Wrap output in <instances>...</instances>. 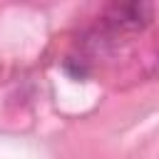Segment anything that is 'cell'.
I'll return each mask as SVG.
<instances>
[{"label": "cell", "mask_w": 159, "mask_h": 159, "mask_svg": "<svg viewBox=\"0 0 159 159\" xmlns=\"http://www.w3.org/2000/svg\"><path fill=\"white\" fill-rule=\"evenodd\" d=\"M149 12H152V7H149V5H142V2L112 5L109 12H107V20H109L112 27H119V30H137V27H142V25L149 20Z\"/></svg>", "instance_id": "obj_1"}]
</instances>
